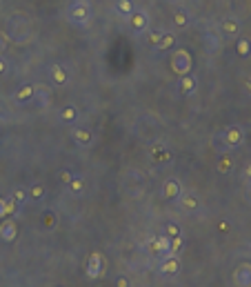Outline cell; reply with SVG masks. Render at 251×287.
<instances>
[{"instance_id":"1","label":"cell","mask_w":251,"mask_h":287,"mask_svg":"<svg viewBox=\"0 0 251 287\" xmlns=\"http://www.w3.org/2000/svg\"><path fill=\"white\" fill-rule=\"evenodd\" d=\"M65 18L73 27L85 29V27L91 25V20H94V7H91V3H87V0H73L65 11Z\"/></svg>"},{"instance_id":"2","label":"cell","mask_w":251,"mask_h":287,"mask_svg":"<svg viewBox=\"0 0 251 287\" xmlns=\"http://www.w3.org/2000/svg\"><path fill=\"white\" fill-rule=\"evenodd\" d=\"M191 65H193V58L187 49H174V54H171V69H174V74L178 76L191 74Z\"/></svg>"},{"instance_id":"3","label":"cell","mask_w":251,"mask_h":287,"mask_svg":"<svg viewBox=\"0 0 251 287\" xmlns=\"http://www.w3.org/2000/svg\"><path fill=\"white\" fill-rule=\"evenodd\" d=\"M220 138H222V143H225V147H227V151L238 149L244 143V129H242L240 125H231V127H227V129L220 134Z\"/></svg>"},{"instance_id":"4","label":"cell","mask_w":251,"mask_h":287,"mask_svg":"<svg viewBox=\"0 0 251 287\" xmlns=\"http://www.w3.org/2000/svg\"><path fill=\"white\" fill-rule=\"evenodd\" d=\"M220 36L222 38H240V34H242V20L238 16H227V18H222L220 20Z\"/></svg>"},{"instance_id":"5","label":"cell","mask_w":251,"mask_h":287,"mask_svg":"<svg viewBox=\"0 0 251 287\" xmlns=\"http://www.w3.org/2000/svg\"><path fill=\"white\" fill-rule=\"evenodd\" d=\"M127 25H129V29L133 34H145V32H149L151 18H149V14H147L145 9H136L129 18H127Z\"/></svg>"},{"instance_id":"6","label":"cell","mask_w":251,"mask_h":287,"mask_svg":"<svg viewBox=\"0 0 251 287\" xmlns=\"http://www.w3.org/2000/svg\"><path fill=\"white\" fill-rule=\"evenodd\" d=\"M169 245H171V238L162 231V234H158V236L147 241V252H149L151 256H160V254L169 252Z\"/></svg>"},{"instance_id":"7","label":"cell","mask_w":251,"mask_h":287,"mask_svg":"<svg viewBox=\"0 0 251 287\" xmlns=\"http://www.w3.org/2000/svg\"><path fill=\"white\" fill-rule=\"evenodd\" d=\"M105 267H107V260L100 252H91L89 260H87V276L89 278H100L105 274Z\"/></svg>"},{"instance_id":"8","label":"cell","mask_w":251,"mask_h":287,"mask_svg":"<svg viewBox=\"0 0 251 287\" xmlns=\"http://www.w3.org/2000/svg\"><path fill=\"white\" fill-rule=\"evenodd\" d=\"M222 36H220V29L218 27H209L203 36V42H205V49L209 54H216L220 47H222Z\"/></svg>"},{"instance_id":"9","label":"cell","mask_w":251,"mask_h":287,"mask_svg":"<svg viewBox=\"0 0 251 287\" xmlns=\"http://www.w3.org/2000/svg\"><path fill=\"white\" fill-rule=\"evenodd\" d=\"M234 285L236 287H251V263H240L234 270Z\"/></svg>"},{"instance_id":"10","label":"cell","mask_w":251,"mask_h":287,"mask_svg":"<svg viewBox=\"0 0 251 287\" xmlns=\"http://www.w3.org/2000/svg\"><path fill=\"white\" fill-rule=\"evenodd\" d=\"M49 78H51V83L56 85V87H65V85L69 83V71L60 63H53V65H49Z\"/></svg>"},{"instance_id":"11","label":"cell","mask_w":251,"mask_h":287,"mask_svg":"<svg viewBox=\"0 0 251 287\" xmlns=\"http://www.w3.org/2000/svg\"><path fill=\"white\" fill-rule=\"evenodd\" d=\"M18 236V225L14 218H3V223H0V241L3 243H11L16 241Z\"/></svg>"},{"instance_id":"12","label":"cell","mask_w":251,"mask_h":287,"mask_svg":"<svg viewBox=\"0 0 251 287\" xmlns=\"http://www.w3.org/2000/svg\"><path fill=\"white\" fill-rule=\"evenodd\" d=\"M71 138L76 140L78 147H91V143H94V134H91V129H85V127H73Z\"/></svg>"},{"instance_id":"13","label":"cell","mask_w":251,"mask_h":287,"mask_svg":"<svg viewBox=\"0 0 251 287\" xmlns=\"http://www.w3.org/2000/svg\"><path fill=\"white\" fill-rule=\"evenodd\" d=\"M162 198L164 200H176V198H180V194H182V187H180V182L178 178H169V180H164V185H162Z\"/></svg>"},{"instance_id":"14","label":"cell","mask_w":251,"mask_h":287,"mask_svg":"<svg viewBox=\"0 0 251 287\" xmlns=\"http://www.w3.org/2000/svg\"><path fill=\"white\" fill-rule=\"evenodd\" d=\"M160 272L164 274V276H174V274L180 272V258L174 254H167L160 263Z\"/></svg>"},{"instance_id":"15","label":"cell","mask_w":251,"mask_h":287,"mask_svg":"<svg viewBox=\"0 0 251 287\" xmlns=\"http://www.w3.org/2000/svg\"><path fill=\"white\" fill-rule=\"evenodd\" d=\"M178 89L182 96H191L198 91V78H196L193 74H187V76H180L178 81Z\"/></svg>"},{"instance_id":"16","label":"cell","mask_w":251,"mask_h":287,"mask_svg":"<svg viewBox=\"0 0 251 287\" xmlns=\"http://www.w3.org/2000/svg\"><path fill=\"white\" fill-rule=\"evenodd\" d=\"M34 94H36V85H22L14 91V102L18 105H24V102L34 100Z\"/></svg>"},{"instance_id":"17","label":"cell","mask_w":251,"mask_h":287,"mask_svg":"<svg viewBox=\"0 0 251 287\" xmlns=\"http://www.w3.org/2000/svg\"><path fill=\"white\" fill-rule=\"evenodd\" d=\"M114 11L120 18H125V20H127V18L136 11V5H133V0H116V3H114Z\"/></svg>"},{"instance_id":"18","label":"cell","mask_w":251,"mask_h":287,"mask_svg":"<svg viewBox=\"0 0 251 287\" xmlns=\"http://www.w3.org/2000/svg\"><path fill=\"white\" fill-rule=\"evenodd\" d=\"M180 205H182V210H187V212H196L200 207V198L196 196L193 192H182L180 194Z\"/></svg>"},{"instance_id":"19","label":"cell","mask_w":251,"mask_h":287,"mask_svg":"<svg viewBox=\"0 0 251 287\" xmlns=\"http://www.w3.org/2000/svg\"><path fill=\"white\" fill-rule=\"evenodd\" d=\"M67 189L73 194V196H80V194H85V189H87V180H85V176L80 174H73V178L69 180V185H67Z\"/></svg>"},{"instance_id":"20","label":"cell","mask_w":251,"mask_h":287,"mask_svg":"<svg viewBox=\"0 0 251 287\" xmlns=\"http://www.w3.org/2000/svg\"><path fill=\"white\" fill-rule=\"evenodd\" d=\"M191 25V16H189L187 9H176L174 11V27L176 29H187Z\"/></svg>"},{"instance_id":"21","label":"cell","mask_w":251,"mask_h":287,"mask_svg":"<svg viewBox=\"0 0 251 287\" xmlns=\"http://www.w3.org/2000/svg\"><path fill=\"white\" fill-rule=\"evenodd\" d=\"M78 116H80V112H78L76 105H65L63 109H60V123H76Z\"/></svg>"},{"instance_id":"22","label":"cell","mask_w":251,"mask_h":287,"mask_svg":"<svg viewBox=\"0 0 251 287\" xmlns=\"http://www.w3.org/2000/svg\"><path fill=\"white\" fill-rule=\"evenodd\" d=\"M174 47H176V34L164 32V34H162V38H160V42H158V47H156V49L164 54V51H171V49H174Z\"/></svg>"},{"instance_id":"23","label":"cell","mask_w":251,"mask_h":287,"mask_svg":"<svg viewBox=\"0 0 251 287\" xmlns=\"http://www.w3.org/2000/svg\"><path fill=\"white\" fill-rule=\"evenodd\" d=\"M236 54L240 58H249L251 56V40L249 38H238L236 40Z\"/></svg>"},{"instance_id":"24","label":"cell","mask_w":251,"mask_h":287,"mask_svg":"<svg viewBox=\"0 0 251 287\" xmlns=\"http://www.w3.org/2000/svg\"><path fill=\"white\" fill-rule=\"evenodd\" d=\"M11 198H14V203L18 205V210H20V207H22V205L29 200V194L24 192L22 187H18V189H14V194H11Z\"/></svg>"},{"instance_id":"25","label":"cell","mask_w":251,"mask_h":287,"mask_svg":"<svg viewBox=\"0 0 251 287\" xmlns=\"http://www.w3.org/2000/svg\"><path fill=\"white\" fill-rule=\"evenodd\" d=\"M27 194H29V198H32V200H42V198H45V187H42L40 182H34V185L29 187Z\"/></svg>"},{"instance_id":"26","label":"cell","mask_w":251,"mask_h":287,"mask_svg":"<svg viewBox=\"0 0 251 287\" xmlns=\"http://www.w3.org/2000/svg\"><path fill=\"white\" fill-rule=\"evenodd\" d=\"M182 247H185V241H182V236H176V238H171V245H169V252L167 254H174V256H178L182 252ZM164 254V256H167Z\"/></svg>"},{"instance_id":"27","label":"cell","mask_w":251,"mask_h":287,"mask_svg":"<svg viewBox=\"0 0 251 287\" xmlns=\"http://www.w3.org/2000/svg\"><path fill=\"white\" fill-rule=\"evenodd\" d=\"M231 167H234V161H231L229 154H225V156L218 161V172H220V174H227V172H231Z\"/></svg>"},{"instance_id":"28","label":"cell","mask_w":251,"mask_h":287,"mask_svg":"<svg viewBox=\"0 0 251 287\" xmlns=\"http://www.w3.org/2000/svg\"><path fill=\"white\" fill-rule=\"evenodd\" d=\"M162 29H149L147 32V42H149L151 47H158V42H160V38H162Z\"/></svg>"},{"instance_id":"29","label":"cell","mask_w":251,"mask_h":287,"mask_svg":"<svg viewBox=\"0 0 251 287\" xmlns=\"http://www.w3.org/2000/svg\"><path fill=\"white\" fill-rule=\"evenodd\" d=\"M164 234H167L169 238H176V236H182V231H180V227L176 223H167L164 225Z\"/></svg>"},{"instance_id":"30","label":"cell","mask_w":251,"mask_h":287,"mask_svg":"<svg viewBox=\"0 0 251 287\" xmlns=\"http://www.w3.org/2000/svg\"><path fill=\"white\" fill-rule=\"evenodd\" d=\"M5 212H7V218H9V216H14V214L18 212V205L14 203V198H11V196H9V198H5Z\"/></svg>"},{"instance_id":"31","label":"cell","mask_w":251,"mask_h":287,"mask_svg":"<svg viewBox=\"0 0 251 287\" xmlns=\"http://www.w3.org/2000/svg\"><path fill=\"white\" fill-rule=\"evenodd\" d=\"M116 287H131V280H129V276H125V274H120V276L116 278Z\"/></svg>"},{"instance_id":"32","label":"cell","mask_w":251,"mask_h":287,"mask_svg":"<svg viewBox=\"0 0 251 287\" xmlns=\"http://www.w3.org/2000/svg\"><path fill=\"white\" fill-rule=\"evenodd\" d=\"M58 178H60V182H63V185H69V180L73 178V174L69 172V169H63V172H60V176H58Z\"/></svg>"},{"instance_id":"33","label":"cell","mask_w":251,"mask_h":287,"mask_svg":"<svg viewBox=\"0 0 251 287\" xmlns=\"http://www.w3.org/2000/svg\"><path fill=\"white\" fill-rule=\"evenodd\" d=\"M5 74H9V63H7V58L0 54V76H5Z\"/></svg>"},{"instance_id":"34","label":"cell","mask_w":251,"mask_h":287,"mask_svg":"<svg viewBox=\"0 0 251 287\" xmlns=\"http://www.w3.org/2000/svg\"><path fill=\"white\" fill-rule=\"evenodd\" d=\"M9 47V36L7 34H0V54H5Z\"/></svg>"},{"instance_id":"35","label":"cell","mask_w":251,"mask_h":287,"mask_svg":"<svg viewBox=\"0 0 251 287\" xmlns=\"http://www.w3.org/2000/svg\"><path fill=\"white\" fill-rule=\"evenodd\" d=\"M244 200L251 205V180L244 182Z\"/></svg>"},{"instance_id":"36","label":"cell","mask_w":251,"mask_h":287,"mask_svg":"<svg viewBox=\"0 0 251 287\" xmlns=\"http://www.w3.org/2000/svg\"><path fill=\"white\" fill-rule=\"evenodd\" d=\"M7 216V212H5V198H0V221Z\"/></svg>"},{"instance_id":"37","label":"cell","mask_w":251,"mask_h":287,"mask_svg":"<svg viewBox=\"0 0 251 287\" xmlns=\"http://www.w3.org/2000/svg\"><path fill=\"white\" fill-rule=\"evenodd\" d=\"M244 178L251 180V163H247V167H244Z\"/></svg>"},{"instance_id":"38","label":"cell","mask_w":251,"mask_h":287,"mask_svg":"<svg viewBox=\"0 0 251 287\" xmlns=\"http://www.w3.org/2000/svg\"><path fill=\"white\" fill-rule=\"evenodd\" d=\"M244 87H247V91H249V94H251V76L247 78V81H244Z\"/></svg>"}]
</instances>
